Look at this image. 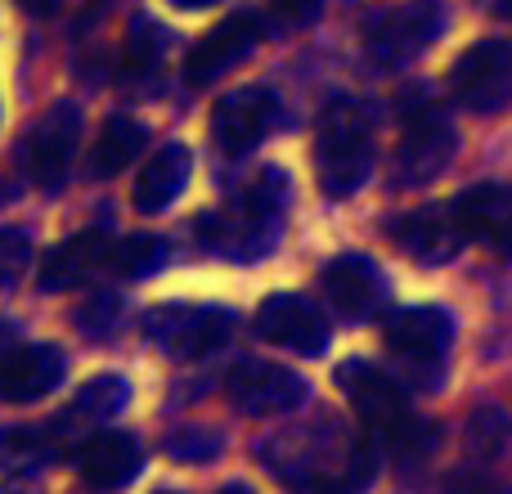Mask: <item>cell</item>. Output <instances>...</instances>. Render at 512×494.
Instances as JSON below:
<instances>
[{
  "instance_id": "6da1fadb",
  "label": "cell",
  "mask_w": 512,
  "mask_h": 494,
  "mask_svg": "<svg viewBox=\"0 0 512 494\" xmlns=\"http://www.w3.org/2000/svg\"><path fill=\"white\" fill-rule=\"evenodd\" d=\"M337 387L351 396L355 414L364 418V427H369L391 454H423L427 445H432V427L409 414L400 382L387 378L378 364H369V360L337 364Z\"/></svg>"
},
{
  "instance_id": "7a4b0ae2",
  "label": "cell",
  "mask_w": 512,
  "mask_h": 494,
  "mask_svg": "<svg viewBox=\"0 0 512 494\" xmlns=\"http://www.w3.org/2000/svg\"><path fill=\"white\" fill-rule=\"evenodd\" d=\"M315 167L328 198H351L373 171V113L369 104L342 95L319 113Z\"/></svg>"
},
{
  "instance_id": "3957f363",
  "label": "cell",
  "mask_w": 512,
  "mask_h": 494,
  "mask_svg": "<svg viewBox=\"0 0 512 494\" xmlns=\"http://www.w3.org/2000/svg\"><path fill=\"white\" fill-rule=\"evenodd\" d=\"M140 328L171 360H203L207 351L230 342L234 315L221 306H158L140 319Z\"/></svg>"
},
{
  "instance_id": "277c9868",
  "label": "cell",
  "mask_w": 512,
  "mask_h": 494,
  "mask_svg": "<svg viewBox=\"0 0 512 494\" xmlns=\"http://www.w3.org/2000/svg\"><path fill=\"white\" fill-rule=\"evenodd\" d=\"M454 99L472 113H499L512 99V45L508 41H477L454 59L450 68Z\"/></svg>"
},
{
  "instance_id": "5b68a950",
  "label": "cell",
  "mask_w": 512,
  "mask_h": 494,
  "mask_svg": "<svg viewBox=\"0 0 512 494\" xmlns=\"http://www.w3.org/2000/svg\"><path fill=\"white\" fill-rule=\"evenodd\" d=\"M445 32V9L436 0H409V5L382 14L378 23L369 27V50L378 63L387 68H405L414 63L436 36Z\"/></svg>"
},
{
  "instance_id": "8992f818",
  "label": "cell",
  "mask_w": 512,
  "mask_h": 494,
  "mask_svg": "<svg viewBox=\"0 0 512 494\" xmlns=\"http://www.w3.org/2000/svg\"><path fill=\"white\" fill-rule=\"evenodd\" d=\"M382 337H387L391 355H400L414 373L427 369L436 382L445 351H450V342H454V319L436 306H409V310H396V315L387 319Z\"/></svg>"
},
{
  "instance_id": "52a82bcc",
  "label": "cell",
  "mask_w": 512,
  "mask_h": 494,
  "mask_svg": "<svg viewBox=\"0 0 512 494\" xmlns=\"http://www.w3.org/2000/svg\"><path fill=\"white\" fill-rule=\"evenodd\" d=\"M77 144H81V108L77 104H54L50 113L36 122L32 140L23 144V158L32 180L45 189V194H59L68 185V167L77 158Z\"/></svg>"
},
{
  "instance_id": "ba28073f",
  "label": "cell",
  "mask_w": 512,
  "mask_h": 494,
  "mask_svg": "<svg viewBox=\"0 0 512 494\" xmlns=\"http://www.w3.org/2000/svg\"><path fill=\"white\" fill-rule=\"evenodd\" d=\"M234 409L252 418H274V414H292L306 405V382L283 364H265V360H243L234 364V373L225 378Z\"/></svg>"
},
{
  "instance_id": "9c48e42d",
  "label": "cell",
  "mask_w": 512,
  "mask_h": 494,
  "mask_svg": "<svg viewBox=\"0 0 512 494\" xmlns=\"http://www.w3.org/2000/svg\"><path fill=\"white\" fill-rule=\"evenodd\" d=\"M454 149H459V135H454L450 117H445L436 104L414 108V113H409V122H405L400 158H396L400 185H423V180L441 176V171L450 167Z\"/></svg>"
},
{
  "instance_id": "30bf717a",
  "label": "cell",
  "mask_w": 512,
  "mask_h": 494,
  "mask_svg": "<svg viewBox=\"0 0 512 494\" xmlns=\"http://www.w3.org/2000/svg\"><path fill=\"white\" fill-rule=\"evenodd\" d=\"M279 126V95L265 86H243L234 95H225L212 113V135L230 158L256 149L265 135Z\"/></svg>"
},
{
  "instance_id": "8fae6325",
  "label": "cell",
  "mask_w": 512,
  "mask_h": 494,
  "mask_svg": "<svg viewBox=\"0 0 512 494\" xmlns=\"http://www.w3.org/2000/svg\"><path fill=\"white\" fill-rule=\"evenodd\" d=\"M256 333H261L265 342L283 346V351L319 355L328 346V319L310 297L274 292V297H265L261 310H256Z\"/></svg>"
},
{
  "instance_id": "7c38bea8",
  "label": "cell",
  "mask_w": 512,
  "mask_h": 494,
  "mask_svg": "<svg viewBox=\"0 0 512 494\" xmlns=\"http://www.w3.org/2000/svg\"><path fill=\"white\" fill-rule=\"evenodd\" d=\"M256 41H261V18H256L252 9H243V14H230L225 23H216L212 32H207L203 41L189 50V59H185L189 86H207V81L225 77V72H230L234 63L243 59V54H252Z\"/></svg>"
},
{
  "instance_id": "4fadbf2b",
  "label": "cell",
  "mask_w": 512,
  "mask_h": 494,
  "mask_svg": "<svg viewBox=\"0 0 512 494\" xmlns=\"http://www.w3.org/2000/svg\"><path fill=\"white\" fill-rule=\"evenodd\" d=\"M324 292L342 319H373L387 306V279L360 252H346L324 265Z\"/></svg>"
},
{
  "instance_id": "5bb4252c",
  "label": "cell",
  "mask_w": 512,
  "mask_h": 494,
  "mask_svg": "<svg viewBox=\"0 0 512 494\" xmlns=\"http://www.w3.org/2000/svg\"><path fill=\"white\" fill-rule=\"evenodd\" d=\"M113 234L108 230H81L72 234L68 243H59L50 256L41 261V288L45 292H68V288H81L90 283L104 265H113Z\"/></svg>"
},
{
  "instance_id": "9a60e30c",
  "label": "cell",
  "mask_w": 512,
  "mask_h": 494,
  "mask_svg": "<svg viewBox=\"0 0 512 494\" xmlns=\"http://www.w3.org/2000/svg\"><path fill=\"white\" fill-rule=\"evenodd\" d=\"M450 207L468 239L495 247L512 261V185H472Z\"/></svg>"
},
{
  "instance_id": "2e32d148",
  "label": "cell",
  "mask_w": 512,
  "mask_h": 494,
  "mask_svg": "<svg viewBox=\"0 0 512 494\" xmlns=\"http://www.w3.org/2000/svg\"><path fill=\"white\" fill-rule=\"evenodd\" d=\"M391 239L405 247L409 256H418L423 265H445L459 256L468 234H463L454 207H423V212H409L400 221H391Z\"/></svg>"
},
{
  "instance_id": "e0dca14e",
  "label": "cell",
  "mask_w": 512,
  "mask_h": 494,
  "mask_svg": "<svg viewBox=\"0 0 512 494\" xmlns=\"http://www.w3.org/2000/svg\"><path fill=\"white\" fill-rule=\"evenodd\" d=\"M140 463H144V450L135 436L126 432H99L90 436L86 445L77 450V472L90 490H122L140 477Z\"/></svg>"
},
{
  "instance_id": "ac0fdd59",
  "label": "cell",
  "mask_w": 512,
  "mask_h": 494,
  "mask_svg": "<svg viewBox=\"0 0 512 494\" xmlns=\"http://www.w3.org/2000/svg\"><path fill=\"white\" fill-rule=\"evenodd\" d=\"M63 382V355L54 346H14L0 355V400L23 405V400L50 396Z\"/></svg>"
},
{
  "instance_id": "d6986e66",
  "label": "cell",
  "mask_w": 512,
  "mask_h": 494,
  "mask_svg": "<svg viewBox=\"0 0 512 494\" xmlns=\"http://www.w3.org/2000/svg\"><path fill=\"white\" fill-rule=\"evenodd\" d=\"M189 167H194V158H189L185 144H167V149L153 153L131 189L135 212H162V207L176 203L189 185Z\"/></svg>"
},
{
  "instance_id": "ffe728a7",
  "label": "cell",
  "mask_w": 512,
  "mask_h": 494,
  "mask_svg": "<svg viewBox=\"0 0 512 494\" xmlns=\"http://www.w3.org/2000/svg\"><path fill=\"white\" fill-rule=\"evenodd\" d=\"M144 140H149V131H144L135 117H108L104 122V131H99V144H95V153H90V162H86V171L95 180H113V176H122L126 167H131L135 158H140V149H144Z\"/></svg>"
},
{
  "instance_id": "44dd1931",
  "label": "cell",
  "mask_w": 512,
  "mask_h": 494,
  "mask_svg": "<svg viewBox=\"0 0 512 494\" xmlns=\"http://www.w3.org/2000/svg\"><path fill=\"white\" fill-rule=\"evenodd\" d=\"M468 445L477 459H499L512 450V423L504 409H477L468 418Z\"/></svg>"
},
{
  "instance_id": "7402d4cb",
  "label": "cell",
  "mask_w": 512,
  "mask_h": 494,
  "mask_svg": "<svg viewBox=\"0 0 512 494\" xmlns=\"http://www.w3.org/2000/svg\"><path fill=\"white\" fill-rule=\"evenodd\" d=\"M162 261H167V243L153 239V234H135L113 252V270L122 279H144V274L162 270Z\"/></svg>"
},
{
  "instance_id": "603a6c76",
  "label": "cell",
  "mask_w": 512,
  "mask_h": 494,
  "mask_svg": "<svg viewBox=\"0 0 512 494\" xmlns=\"http://www.w3.org/2000/svg\"><path fill=\"white\" fill-rule=\"evenodd\" d=\"M126 382L113 378V373H104V378H90L86 387L77 391V414L81 418H113L126 409Z\"/></svg>"
},
{
  "instance_id": "cb8c5ba5",
  "label": "cell",
  "mask_w": 512,
  "mask_h": 494,
  "mask_svg": "<svg viewBox=\"0 0 512 494\" xmlns=\"http://www.w3.org/2000/svg\"><path fill=\"white\" fill-rule=\"evenodd\" d=\"M158 54H162V27L153 18H135L131 41H126V68L140 77V72H149L158 63Z\"/></svg>"
},
{
  "instance_id": "d4e9b609",
  "label": "cell",
  "mask_w": 512,
  "mask_h": 494,
  "mask_svg": "<svg viewBox=\"0 0 512 494\" xmlns=\"http://www.w3.org/2000/svg\"><path fill=\"white\" fill-rule=\"evenodd\" d=\"M23 256H27V239H23V234H18V230H0V283L14 279L18 265H23Z\"/></svg>"
},
{
  "instance_id": "484cf974",
  "label": "cell",
  "mask_w": 512,
  "mask_h": 494,
  "mask_svg": "<svg viewBox=\"0 0 512 494\" xmlns=\"http://www.w3.org/2000/svg\"><path fill=\"white\" fill-rule=\"evenodd\" d=\"M167 454H176V459H207V454H216V441H207L203 432H180L167 441Z\"/></svg>"
},
{
  "instance_id": "4316f807",
  "label": "cell",
  "mask_w": 512,
  "mask_h": 494,
  "mask_svg": "<svg viewBox=\"0 0 512 494\" xmlns=\"http://www.w3.org/2000/svg\"><path fill=\"white\" fill-rule=\"evenodd\" d=\"M319 5H324V0H270V9L274 14L283 18V23H310V18L319 14Z\"/></svg>"
},
{
  "instance_id": "83f0119b",
  "label": "cell",
  "mask_w": 512,
  "mask_h": 494,
  "mask_svg": "<svg viewBox=\"0 0 512 494\" xmlns=\"http://www.w3.org/2000/svg\"><path fill=\"white\" fill-rule=\"evenodd\" d=\"M18 5H23L32 18H50L54 9H59V0H18Z\"/></svg>"
},
{
  "instance_id": "f1b7e54d",
  "label": "cell",
  "mask_w": 512,
  "mask_h": 494,
  "mask_svg": "<svg viewBox=\"0 0 512 494\" xmlns=\"http://www.w3.org/2000/svg\"><path fill=\"white\" fill-rule=\"evenodd\" d=\"M14 346H18L14 324H9V319H0V355H5V351H14Z\"/></svg>"
},
{
  "instance_id": "f546056e",
  "label": "cell",
  "mask_w": 512,
  "mask_h": 494,
  "mask_svg": "<svg viewBox=\"0 0 512 494\" xmlns=\"http://www.w3.org/2000/svg\"><path fill=\"white\" fill-rule=\"evenodd\" d=\"M171 5H176V9H189V14H194V9H207V5H221V0H171Z\"/></svg>"
},
{
  "instance_id": "4dcf8cb0",
  "label": "cell",
  "mask_w": 512,
  "mask_h": 494,
  "mask_svg": "<svg viewBox=\"0 0 512 494\" xmlns=\"http://www.w3.org/2000/svg\"><path fill=\"white\" fill-rule=\"evenodd\" d=\"M495 5V14H504V18H512V0H490Z\"/></svg>"
},
{
  "instance_id": "1f68e13d",
  "label": "cell",
  "mask_w": 512,
  "mask_h": 494,
  "mask_svg": "<svg viewBox=\"0 0 512 494\" xmlns=\"http://www.w3.org/2000/svg\"><path fill=\"white\" fill-rule=\"evenodd\" d=\"M221 494H252V490H248V486H225Z\"/></svg>"
}]
</instances>
